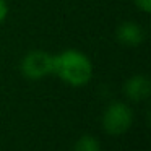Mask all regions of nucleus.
Returning a JSON list of instances; mask_svg holds the SVG:
<instances>
[{"label":"nucleus","mask_w":151,"mask_h":151,"mask_svg":"<svg viewBox=\"0 0 151 151\" xmlns=\"http://www.w3.org/2000/svg\"><path fill=\"white\" fill-rule=\"evenodd\" d=\"M124 93L132 101H145L151 93L150 78L145 75H133L125 81Z\"/></svg>","instance_id":"5"},{"label":"nucleus","mask_w":151,"mask_h":151,"mask_svg":"<svg viewBox=\"0 0 151 151\" xmlns=\"http://www.w3.org/2000/svg\"><path fill=\"white\" fill-rule=\"evenodd\" d=\"M8 15V5H7V0H0V24L5 21Z\"/></svg>","instance_id":"8"},{"label":"nucleus","mask_w":151,"mask_h":151,"mask_svg":"<svg viewBox=\"0 0 151 151\" xmlns=\"http://www.w3.org/2000/svg\"><path fill=\"white\" fill-rule=\"evenodd\" d=\"M133 2L138 10L145 12V13H150L151 12V0H133Z\"/></svg>","instance_id":"7"},{"label":"nucleus","mask_w":151,"mask_h":151,"mask_svg":"<svg viewBox=\"0 0 151 151\" xmlns=\"http://www.w3.org/2000/svg\"><path fill=\"white\" fill-rule=\"evenodd\" d=\"M117 41L122 46L138 47L145 41V29L141 24L133 21H125L117 28Z\"/></svg>","instance_id":"4"},{"label":"nucleus","mask_w":151,"mask_h":151,"mask_svg":"<svg viewBox=\"0 0 151 151\" xmlns=\"http://www.w3.org/2000/svg\"><path fill=\"white\" fill-rule=\"evenodd\" d=\"M52 75H57L70 86H85L93 76V63L86 54L76 49H67L54 55Z\"/></svg>","instance_id":"1"},{"label":"nucleus","mask_w":151,"mask_h":151,"mask_svg":"<svg viewBox=\"0 0 151 151\" xmlns=\"http://www.w3.org/2000/svg\"><path fill=\"white\" fill-rule=\"evenodd\" d=\"M54 55L46 50H31L21 60V73L28 80H41L52 75Z\"/></svg>","instance_id":"3"},{"label":"nucleus","mask_w":151,"mask_h":151,"mask_svg":"<svg viewBox=\"0 0 151 151\" xmlns=\"http://www.w3.org/2000/svg\"><path fill=\"white\" fill-rule=\"evenodd\" d=\"M73 151H101V146H99V141L93 135H83L75 143Z\"/></svg>","instance_id":"6"},{"label":"nucleus","mask_w":151,"mask_h":151,"mask_svg":"<svg viewBox=\"0 0 151 151\" xmlns=\"http://www.w3.org/2000/svg\"><path fill=\"white\" fill-rule=\"evenodd\" d=\"M133 112L125 102L115 101L106 107L102 115V127L109 135H122L132 127Z\"/></svg>","instance_id":"2"}]
</instances>
